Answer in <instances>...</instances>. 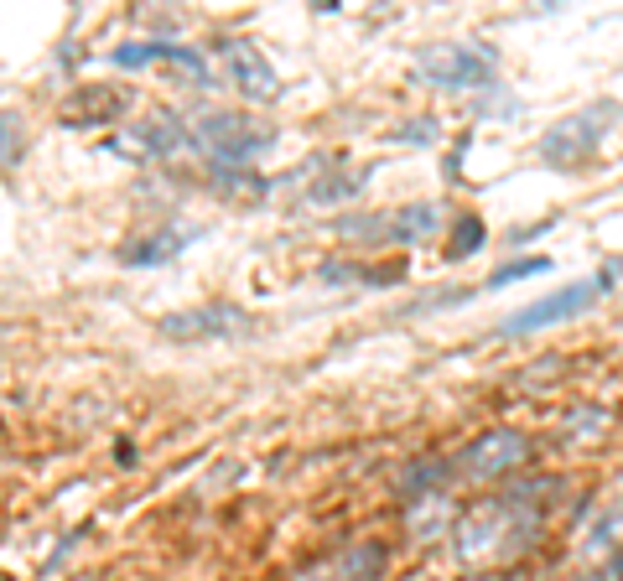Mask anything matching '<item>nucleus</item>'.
I'll list each match as a JSON object with an SVG mask.
<instances>
[{"instance_id": "9b49d317", "label": "nucleus", "mask_w": 623, "mask_h": 581, "mask_svg": "<svg viewBox=\"0 0 623 581\" xmlns=\"http://www.w3.org/2000/svg\"><path fill=\"white\" fill-rule=\"evenodd\" d=\"M546 270H551V260H546V255H525V260H509V265H499V270L488 276V286H509V280L546 276Z\"/></svg>"}, {"instance_id": "f03ea898", "label": "nucleus", "mask_w": 623, "mask_h": 581, "mask_svg": "<svg viewBox=\"0 0 623 581\" xmlns=\"http://www.w3.org/2000/svg\"><path fill=\"white\" fill-rule=\"evenodd\" d=\"M416 73L436 84V89H479L494 78V52L488 47H468V42H447V47H427L416 58Z\"/></svg>"}, {"instance_id": "20e7f679", "label": "nucleus", "mask_w": 623, "mask_h": 581, "mask_svg": "<svg viewBox=\"0 0 623 581\" xmlns=\"http://www.w3.org/2000/svg\"><path fill=\"white\" fill-rule=\"evenodd\" d=\"M608 286H613V270L572 280V286H561V291L546 296V302H535V306H525V312H514V317H504L499 332H535V327H546V323H567L576 312H587V306L598 302V291H608Z\"/></svg>"}, {"instance_id": "f8f14e48", "label": "nucleus", "mask_w": 623, "mask_h": 581, "mask_svg": "<svg viewBox=\"0 0 623 581\" xmlns=\"http://www.w3.org/2000/svg\"><path fill=\"white\" fill-rule=\"evenodd\" d=\"M473 244H483V224L473 218V213H462L457 218V233H453V244H447V260H462Z\"/></svg>"}, {"instance_id": "39448f33", "label": "nucleus", "mask_w": 623, "mask_h": 581, "mask_svg": "<svg viewBox=\"0 0 623 581\" xmlns=\"http://www.w3.org/2000/svg\"><path fill=\"white\" fill-rule=\"evenodd\" d=\"M218 58H224V73L234 78V89H240L244 99H276V93H281V78H276L270 58H265L255 42H244V37L218 42Z\"/></svg>"}, {"instance_id": "7ed1b4c3", "label": "nucleus", "mask_w": 623, "mask_h": 581, "mask_svg": "<svg viewBox=\"0 0 623 581\" xmlns=\"http://www.w3.org/2000/svg\"><path fill=\"white\" fill-rule=\"evenodd\" d=\"M608 119H613V104H593V110H576V115L556 119L546 140H541V156L551 166H582L608 136Z\"/></svg>"}, {"instance_id": "0eeeda50", "label": "nucleus", "mask_w": 623, "mask_h": 581, "mask_svg": "<svg viewBox=\"0 0 623 581\" xmlns=\"http://www.w3.org/2000/svg\"><path fill=\"white\" fill-rule=\"evenodd\" d=\"M110 63H120V68H145V63H182V68L203 84L208 78V63H203V52L198 47H177V42H125L110 52Z\"/></svg>"}, {"instance_id": "6e6552de", "label": "nucleus", "mask_w": 623, "mask_h": 581, "mask_svg": "<svg viewBox=\"0 0 623 581\" xmlns=\"http://www.w3.org/2000/svg\"><path fill=\"white\" fill-rule=\"evenodd\" d=\"M525 457V442L514 437V431H488L483 437V446H468V472H479V478H488V472H504V467H514Z\"/></svg>"}, {"instance_id": "ddd939ff", "label": "nucleus", "mask_w": 623, "mask_h": 581, "mask_svg": "<svg viewBox=\"0 0 623 581\" xmlns=\"http://www.w3.org/2000/svg\"><path fill=\"white\" fill-rule=\"evenodd\" d=\"M16 130H22L16 115H5V166H16Z\"/></svg>"}, {"instance_id": "423d86ee", "label": "nucleus", "mask_w": 623, "mask_h": 581, "mask_svg": "<svg viewBox=\"0 0 623 581\" xmlns=\"http://www.w3.org/2000/svg\"><path fill=\"white\" fill-rule=\"evenodd\" d=\"M244 323H250L244 306L208 302V306H192V312H177V317H162V332L167 338H229Z\"/></svg>"}, {"instance_id": "f257e3e1", "label": "nucleus", "mask_w": 623, "mask_h": 581, "mask_svg": "<svg viewBox=\"0 0 623 581\" xmlns=\"http://www.w3.org/2000/svg\"><path fill=\"white\" fill-rule=\"evenodd\" d=\"M188 130H192V146H198L218 172H240L265 140H270V130L250 125L244 115H229V110H203V115L188 119Z\"/></svg>"}, {"instance_id": "1a4fd4ad", "label": "nucleus", "mask_w": 623, "mask_h": 581, "mask_svg": "<svg viewBox=\"0 0 623 581\" xmlns=\"http://www.w3.org/2000/svg\"><path fill=\"white\" fill-rule=\"evenodd\" d=\"M436 224H442V209H432V203H416V209H400L395 218H384V239H395V244H410V239L432 233Z\"/></svg>"}, {"instance_id": "9d476101", "label": "nucleus", "mask_w": 623, "mask_h": 581, "mask_svg": "<svg viewBox=\"0 0 623 581\" xmlns=\"http://www.w3.org/2000/svg\"><path fill=\"white\" fill-rule=\"evenodd\" d=\"M188 244V233L182 229H167V233H151V239H136V244H125V265H162V260H171L177 250Z\"/></svg>"}]
</instances>
